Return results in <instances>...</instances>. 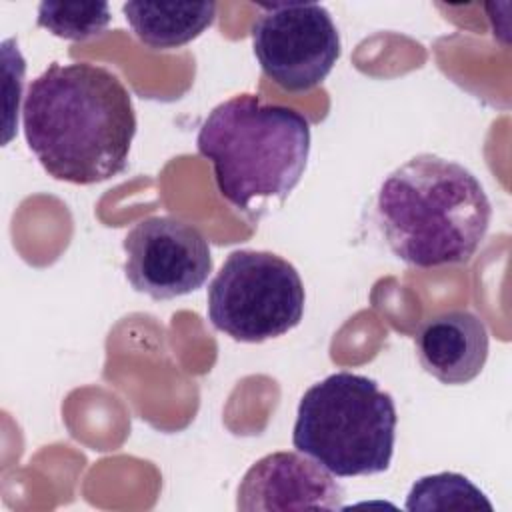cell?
<instances>
[{"mask_svg": "<svg viewBox=\"0 0 512 512\" xmlns=\"http://www.w3.org/2000/svg\"><path fill=\"white\" fill-rule=\"evenodd\" d=\"M22 128L52 178L86 186L128 168L136 112L128 88L110 70L52 62L28 86Z\"/></svg>", "mask_w": 512, "mask_h": 512, "instance_id": "obj_1", "label": "cell"}, {"mask_svg": "<svg viewBox=\"0 0 512 512\" xmlns=\"http://www.w3.org/2000/svg\"><path fill=\"white\" fill-rule=\"evenodd\" d=\"M376 216L392 254L416 268L468 262L482 244L492 204L462 164L418 154L380 184Z\"/></svg>", "mask_w": 512, "mask_h": 512, "instance_id": "obj_2", "label": "cell"}, {"mask_svg": "<svg viewBox=\"0 0 512 512\" xmlns=\"http://www.w3.org/2000/svg\"><path fill=\"white\" fill-rule=\"evenodd\" d=\"M196 146L212 164L218 192L246 210L256 198L284 202L296 188L310 154V122L284 104L238 94L212 108Z\"/></svg>", "mask_w": 512, "mask_h": 512, "instance_id": "obj_3", "label": "cell"}, {"mask_svg": "<svg viewBox=\"0 0 512 512\" xmlns=\"http://www.w3.org/2000/svg\"><path fill=\"white\" fill-rule=\"evenodd\" d=\"M396 406L378 382L336 372L300 398L292 444L340 478L388 470L396 442Z\"/></svg>", "mask_w": 512, "mask_h": 512, "instance_id": "obj_4", "label": "cell"}, {"mask_svg": "<svg viewBox=\"0 0 512 512\" xmlns=\"http://www.w3.org/2000/svg\"><path fill=\"white\" fill-rule=\"evenodd\" d=\"M298 270L274 252L228 254L208 286L212 326L238 342H264L296 328L304 316Z\"/></svg>", "mask_w": 512, "mask_h": 512, "instance_id": "obj_5", "label": "cell"}, {"mask_svg": "<svg viewBox=\"0 0 512 512\" xmlns=\"http://www.w3.org/2000/svg\"><path fill=\"white\" fill-rule=\"evenodd\" d=\"M252 24V48L262 72L288 92L322 84L340 56L330 12L312 2L262 4Z\"/></svg>", "mask_w": 512, "mask_h": 512, "instance_id": "obj_6", "label": "cell"}, {"mask_svg": "<svg viewBox=\"0 0 512 512\" xmlns=\"http://www.w3.org/2000/svg\"><path fill=\"white\" fill-rule=\"evenodd\" d=\"M124 274L136 292L170 300L198 290L212 272L204 234L174 216L140 220L122 242Z\"/></svg>", "mask_w": 512, "mask_h": 512, "instance_id": "obj_7", "label": "cell"}, {"mask_svg": "<svg viewBox=\"0 0 512 512\" xmlns=\"http://www.w3.org/2000/svg\"><path fill=\"white\" fill-rule=\"evenodd\" d=\"M344 490L316 460L302 452H272L254 462L238 486L236 508L342 510Z\"/></svg>", "mask_w": 512, "mask_h": 512, "instance_id": "obj_8", "label": "cell"}, {"mask_svg": "<svg viewBox=\"0 0 512 512\" xmlns=\"http://www.w3.org/2000/svg\"><path fill=\"white\" fill-rule=\"evenodd\" d=\"M488 328L470 310H448L428 318L416 334L422 368L442 384L474 380L488 360Z\"/></svg>", "mask_w": 512, "mask_h": 512, "instance_id": "obj_9", "label": "cell"}, {"mask_svg": "<svg viewBox=\"0 0 512 512\" xmlns=\"http://www.w3.org/2000/svg\"><path fill=\"white\" fill-rule=\"evenodd\" d=\"M134 36L154 50H172L198 38L216 18L214 2H126Z\"/></svg>", "mask_w": 512, "mask_h": 512, "instance_id": "obj_10", "label": "cell"}, {"mask_svg": "<svg viewBox=\"0 0 512 512\" xmlns=\"http://www.w3.org/2000/svg\"><path fill=\"white\" fill-rule=\"evenodd\" d=\"M406 510H486L492 504L486 494L466 476L440 472L416 480L406 498Z\"/></svg>", "mask_w": 512, "mask_h": 512, "instance_id": "obj_11", "label": "cell"}, {"mask_svg": "<svg viewBox=\"0 0 512 512\" xmlns=\"http://www.w3.org/2000/svg\"><path fill=\"white\" fill-rule=\"evenodd\" d=\"M36 22L54 36L86 40L108 26L110 8L104 2H42Z\"/></svg>", "mask_w": 512, "mask_h": 512, "instance_id": "obj_12", "label": "cell"}]
</instances>
